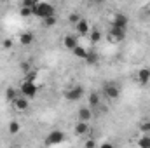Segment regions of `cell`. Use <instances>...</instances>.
I'll return each instance as SVG.
<instances>
[{"mask_svg":"<svg viewBox=\"0 0 150 148\" xmlns=\"http://www.w3.org/2000/svg\"><path fill=\"white\" fill-rule=\"evenodd\" d=\"M33 16H37L38 19H47V18H52L56 16V7L51 4V2H37L35 7H33Z\"/></svg>","mask_w":150,"mask_h":148,"instance_id":"1","label":"cell"},{"mask_svg":"<svg viewBox=\"0 0 150 148\" xmlns=\"http://www.w3.org/2000/svg\"><path fill=\"white\" fill-rule=\"evenodd\" d=\"M38 92V85L35 80H23L21 82V85H19V94L23 96V98H26V99H30V98H35Z\"/></svg>","mask_w":150,"mask_h":148,"instance_id":"2","label":"cell"},{"mask_svg":"<svg viewBox=\"0 0 150 148\" xmlns=\"http://www.w3.org/2000/svg\"><path fill=\"white\" fill-rule=\"evenodd\" d=\"M65 140H67V134L61 129H52L45 136V145L47 147H56V145H61Z\"/></svg>","mask_w":150,"mask_h":148,"instance_id":"3","label":"cell"},{"mask_svg":"<svg viewBox=\"0 0 150 148\" xmlns=\"http://www.w3.org/2000/svg\"><path fill=\"white\" fill-rule=\"evenodd\" d=\"M103 96L107 99H112V101L117 99L120 96V85L117 82H105V85H103Z\"/></svg>","mask_w":150,"mask_h":148,"instance_id":"4","label":"cell"},{"mask_svg":"<svg viewBox=\"0 0 150 148\" xmlns=\"http://www.w3.org/2000/svg\"><path fill=\"white\" fill-rule=\"evenodd\" d=\"M84 92H86L84 87L79 85V84H75V85H72L70 89L65 91V99H67V101H79V99L84 98Z\"/></svg>","mask_w":150,"mask_h":148,"instance_id":"5","label":"cell"},{"mask_svg":"<svg viewBox=\"0 0 150 148\" xmlns=\"http://www.w3.org/2000/svg\"><path fill=\"white\" fill-rule=\"evenodd\" d=\"M127 25H129V19L124 12H115L112 18V26L113 28H120V30H127Z\"/></svg>","mask_w":150,"mask_h":148,"instance_id":"6","label":"cell"},{"mask_svg":"<svg viewBox=\"0 0 150 148\" xmlns=\"http://www.w3.org/2000/svg\"><path fill=\"white\" fill-rule=\"evenodd\" d=\"M75 32L80 35V37H87L89 35V32H91V26H89V21L87 19H80L77 25H75Z\"/></svg>","mask_w":150,"mask_h":148,"instance_id":"7","label":"cell"},{"mask_svg":"<svg viewBox=\"0 0 150 148\" xmlns=\"http://www.w3.org/2000/svg\"><path fill=\"white\" fill-rule=\"evenodd\" d=\"M77 117H79L80 122H91V118H93V110H91L89 106H82V108H79V111H77Z\"/></svg>","mask_w":150,"mask_h":148,"instance_id":"8","label":"cell"},{"mask_svg":"<svg viewBox=\"0 0 150 148\" xmlns=\"http://www.w3.org/2000/svg\"><path fill=\"white\" fill-rule=\"evenodd\" d=\"M12 106H14L16 110H19V111H25V110H28V106H30V101L19 94V96H18V98L12 101Z\"/></svg>","mask_w":150,"mask_h":148,"instance_id":"9","label":"cell"},{"mask_svg":"<svg viewBox=\"0 0 150 148\" xmlns=\"http://www.w3.org/2000/svg\"><path fill=\"white\" fill-rule=\"evenodd\" d=\"M89 131H91V125H89V122H77L75 124V134L77 136H86V134H89Z\"/></svg>","mask_w":150,"mask_h":148,"instance_id":"10","label":"cell"},{"mask_svg":"<svg viewBox=\"0 0 150 148\" xmlns=\"http://www.w3.org/2000/svg\"><path fill=\"white\" fill-rule=\"evenodd\" d=\"M136 78H138V82H140L142 85L150 84V68H142V70H138Z\"/></svg>","mask_w":150,"mask_h":148,"instance_id":"11","label":"cell"},{"mask_svg":"<svg viewBox=\"0 0 150 148\" xmlns=\"http://www.w3.org/2000/svg\"><path fill=\"white\" fill-rule=\"evenodd\" d=\"M108 37L115 40V42H120V40H124L126 38V30H120V28H110V33H108Z\"/></svg>","mask_w":150,"mask_h":148,"instance_id":"12","label":"cell"},{"mask_svg":"<svg viewBox=\"0 0 150 148\" xmlns=\"http://www.w3.org/2000/svg\"><path fill=\"white\" fill-rule=\"evenodd\" d=\"M33 42H35V35L32 32H23L19 35V44L21 45H32Z\"/></svg>","mask_w":150,"mask_h":148,"instance_id":"13","label":"cell"},{"mask_svg":"<svg viewBox=\"0 0 150 148\" xmlns=\"http://www.w3.org/2000/svg\"><path fill=\"white\" fill-rule=\"evenodd\" d=\"M63 45L67 47V49H70V51H74L75 47L79 45V40L75 35H65L63 37Z\"/></svg>","mask_w":150,"mask_h":148,"instance_id":"14","label":"cell"},{"mask_svg":"<svg viewBox=\"0 0 150 148\" xmlns=\"http://www.w3.org/2000/svg\"><path fill=\"white\" fill-rule=\"evenodd\" d=\"M89 42L91 44H98L100 40H101V32L98 30V28H91V32H89Z\"/></svg>","mask_w":150,"mask_h":148,"instance_id":"15","label":"cell"},{"mask_svg":"<svg viewBox=\"0 0 150 148\" xmlns=\"http://www.w3.org/2000/svg\"><path fill=\"white\" fill-rule=\"evenodd\" d=\"M98 59H100V56H98V52L96 51H87V56H86V63L87 65H96L98 63Z\"/></svg>","mask_w":150,"mask_h":148,"instance_id":"16","label":"cell"},{"mask_svg":"<svg viewBox=\"0 0 150 148\" xmlns=\"http://www.w3.org/2000/svg\"><path fill=\"white\" fill-rule=\"evenodd\" d=\"M72 52H74L75 58H79V59H86V56H87V49H86V47H82L80 44H79V45L75 47Z\"/></svg>","mask_w":150,"mask_h":148,"instance_id":"17","label":"cell"},{"mask_svg":"<svg viewBox=\"0 0 150 148\" xmlns=\"http://www.w3.org/2000/svg\"><path fill=\"white\" fill-rule=\"evenodd\" d=\"M18 96H19V89H14V87H9V89L5 91V99H9L11 103H12V101H14V99H16Z\"/></svg>","mask_w":150,"mask_h":148,"instance_id":"18","label":"cell"},{"mask_svg":"<svg viewBox=\"0 0 150 148\" xmlns=\"http://www.w3.org/2000/svg\"><path fill=\"white\" fill-rule=\"evenodd\" d=\"M100 105V94L98 92H91L89 94V108L93 110L94 106H98Z\"/></svg>","mask_w":150,"mask_h":148,"instance_id":"19","label":"cell"},{"mask_svg":"<svg viewBox=\"0 0 150 148\" xmlns=\"http://www.w3.org/2000/svg\"><path fill=\"white\" fill-rule=\"evenodd\" d=\"M138 148H150V134H142L138 140Z\"/></svg>","mask_w":150,"mask_h":148,"instance_id":"20","label":"cell"},{"mask_svg":"<svg viewBox=\"0 0 150 148\" xmlns=\"http://www.w3.org/2000/svg\"><path fill=\"white\" fill-rule=\"evenodd\" d=\"M19 129H21V125H19L18 120H11V122H9V132H11V134H18Z\"/></svg>","mask_w":150,"mask_h":148,"instance_id":"21","label":"cell"},{"mask_svg":"<svg viewBox=\"0 0 150 148\" xmlns=\"http://www.w3.org/2000/svg\"><path fill=\"white\" fill-rule=\"evenodd\" d=\"M56 23H58V18H56V16H52V18H47V19H44V21H42V25H44L45 28H51V26H54Z\"/></svg>","mask_w":150,"mask_h":148,"instance_id":"22","label":"cell"},{"mask_svg":"<svg viewBox=\"0 0 150 148\" xmlns=\"http://www.w3.org/2000/svg\"><path fill=\"white\" fill-rule=\"evenodd\" d=\"M140 131H142L143 134H149V132H150V120H147V122H142Z\"/></svg>","mask_w":150,"mask_h":148,"instance_id":"23","label":"cell"},{"mask_svg":"<svg viewBox=\"0 0 150 148\" xmlns=\"http://www.w3.org/2000/svg\"><path fill=\"white\" fill-rule=\"evenodd\" d=\"M19 14H21L23 18H28V16H33V11H32V9H26V7H21V9H19Z\"/></svg>","mask_w":150,"mask_h":148,"instance_id":"24","label":"cell"},{"mask_svg":"<svg viewBox=\"0 0 150 148\" xmlns=\"http://www.w3.org/2000/svg\"><path fill=\"white\" fill-rule=\"evenodd\" d=\"M80 19H82V18H80V16H79L77 12H74V14H70V16H68V21H70L72 25H77V23H79Z\"/></svg>","mask_w":150,"mask_h":148,"instance_id":"25","label":"cell"},{"mask_svg":"<svg viewBox=\"0 0 150 148\" xmlns=\"http://www.w3.org/2000/svg\"><path fill=\"white\" fill-rule=\"evenodd\" d=\"M2 45H4V49H11V47H12V40H11V38H5V40L2 42Z\"/></svg>","mask_w":150,"mask_h":148,"instance_id":"26","label":"cell"},{"mask_svg":"<svg viewBox=\"0 0 150 148\" xmlns=\"http://www.w3.org/2000/svg\"><path fill=\"white\" fill-rule=\"evenodd\" d=\"M84 147L86 148H94L96 147V143H94V140H87V141L84 143Z\"/></svg>","mask_w":150,"mask_h":148,"instance_id":"27","label":"cell"},{"mask_svg":"<svg viewBox=\"0 0 150 148\" xmlns=\"http://www.w3.org/2000/svg\"><path fill=\"white\" fill-rule=\"evenodd\" d=\"M98 148H115V145H113V143H110V141H105V143H101Z\"/></svg>","mask_w":150,"mask_h":148,"instance_id":"28","label":"cell"}]
</instances>
